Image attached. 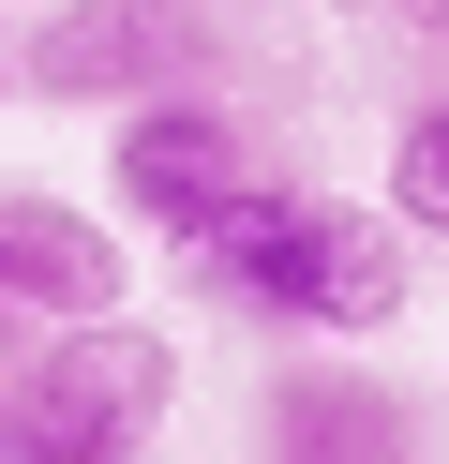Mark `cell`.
Wrapping results in <instances>:
<instances>
[{"label": "cell", "mask_w": 449, "mask_h": 464, "mask_svg": "<svg viewBox=\"0 0 449 464\" xmlns=\"http://www.w3.org/2000/svg\"><path fill=\"white\" fill-rule=\"evenodd\" d=\"M269 464H419V404L359 344H315L269 374Z\"/></svg>", "instance_id": "obj_5"}, {"label": "cell", "mask_w": 449, "mask_h": 464, "mask_svg": "<svg viewBox=\"0 0 449 464\" xmlns=\"http://www.w3.org/2000/svg\"><path fill=\"white\" fill-rule=\"evenodd\" d=\"M180 404V344L135 314H75V330H30V360H0V420L30 434V464H150Z\"/></svg>", "instance_id": "obj_2"}, {"label": "cell", "mask_w": 449, "mask_h": 464, "mask_svg": "<svg viewBox=\"0 0 449 464\" xmlns=\"http://www.w3.org/2000/svg\"><path fill=\"white\" fill-rule=\"evenodd\" d=\"M0 91H15V45H0Z\"/></svg>", "instance_id": "obj_11"}, {"label": "cell", "mask_w": 449, "mask_h": 464, "mask_svg": "<svg viewBox=\"0 0 449 464\" xmlns=\"http://www.w3.org/2000/svg\"><path fill=\"white\" fill-rule=\"evenodd\" d=\"M210 0H45L15 31V91L30 105H90V121H120V105L150 91H210Z\"/></svg>", "instance_id": "obj_3"}, {"label": "cell", "mask_w": 449, "mask_h": 464, "mask_svg": "<svg viewBox=\"0 0 449 464\" xmlns=\"http://www.w3.org/2000/svg\"><path fill=\"white\" fill-rule=\"evenodd\" d=\"M195 255V300H225V314H255V330H315V344H375V330H405L419 314V270H405V225L389 210H345V195H315V180H255L210 240H180Z\"/></svg>", "instance_id": "obj_1"}, {"label": "cell", "mask_w": 449, "mask_h": 464, "mask_svg": "<svg viewBox=\"0 0 449 464\" xmlns=\"http://www.w3.org/2000/svg\"><path fill=\"white\" fill-rule=\"evenodd\" d=\"M30 330H45V314H15V300H0V360H30Z\"/></svg>", "instance_id": "obj_9"}, {"label": "cell", "mask_w": 449, "mask_h": 464, "mask_svg": "<svg viewBox=\"0 0 449 464\" xmlns=\"http://www.w3.org/2000/svg\"><path fill=\"white\" fill-rule=\"evenodd\" d=\"M105 180H120V240H210L269 165H255L225 91H150L105 121Z\"/></svg>", "instance_id": "obj_4"}, {"label": "cell", "mask_w": 449, "mask_h": 464, "mask_svg": "<svg viewBox=\"0 0 449 464\" xmlns=\"http://www.w3.org/2000/svg\"><path fill=\"white\" fill-rule=\"evenodd\" d=\"M375 15H405V31H449V0H375Z\"/></svg>", "instance_id": "obj_8"}, {"label": "cell", "mask_w": 449, "mask_h": 464, "mask_svg": "<svg viewBox=\"0 0 449 464\" xmlns=\"http://www.w3.org/2000/svg\"><path fill=\"white\" fill-rule=\"evenodd\" d=\"M389 225L405 240H449V91H419L389 121Z\"/></svg>", "instance_id": "obj_7"}, {"label": "cell", "mask_w": 449, "mask_h": 464, "mask_svg": "<svg viewBox=\"0 0 449 464\" xmlns=\"http://www.w3.org/2000/svg\"><path fill=\"white\" fill-rule=\"evenodd\" d=\"M0 300L45 314V330H75V314L135 300V255H120V225L75 210V195H0Z\"/></svg>", "instance_id": "obj_6"}, {"label": "cell", "mask_w": 449, "mask_h": 464, "mask_svg": "<svg viewBox=\"0 0 449 464\" xmlns=\"http://www.w3.org/2000/svg\"><path fill=\"white\" fill-rule=\"evenodd\" d=\"M0 464H30V434H15V420H0Z\"/></svg>", "instance_id": "obj_10"}]
</instances>
